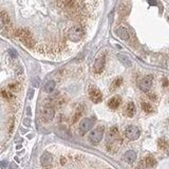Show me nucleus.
Wrapping results in <instances>:
<instances>
[{
    "label": "nucleus",
    "instance_id": "24",
    "mask_svg": "<svg viewBox=\"0 0 169 169\" xmlns=\"http://www.w3.org/2000/svg\"><path fill=\"white\" fill-rule=\"evenodd\" d=\"M3 27H4V21H3V17H0V31L2 30Z\"/></svg>",
    "mask_w": 169,
    "mask_h": 169
},
{
    "label": "nucleus",
    "instance_id": "17",
    "mask_svg": "<svg viewBox=\"0 0 169 169\" xmlns=\"http://www.w3.org/2000/svg\"><path fill=\"white\" fill-rule=\"evenodd\" d=\"M54 90H55V81H47L46 85H44V91L47 92V93H52Z\"/></svg>",
    "mask_w": 169,
    "mask_h": 169
},
{
    "label": "nucleus",
    "instance_id": "10",
    "mask_svg": "<svg viewBox=\"0 0 169 169\" xmlns=\"http://www.w3.org/2000/svg\"><path fill=\"white\" fill-rule=\"evenodd\" d=\"M104 67H105V56H100V58H97L95 60V64H94V71L95 73L100 74V73L103 72L104 70Z\"/></svg>",
    "mask_w": 169,
    "mask_h": 169
},
{
    "label": "nucleus",
    "instance_id": "26",
    "mask_svg": "<svg viewBox=\"0 0 169 169\" xmlns=\"http://www.w3.org/2000/svg\"><path fill=\"white\" fill-rule=\"evenodd\" d=\"M33 86L34 87H39V81L38 79H33Z\"/></svg>",
    "mask_w": 169,
    "mask_h": 169
},
{
    "label": "nucleus",
    "instance_id": "20",
    "mask_svg": "<svg viewBox=\"0 0 169 169\" xmlns=\"http://www.w3.org/2000/svg\"><path fill=\"white\" fill-rule=\"evenodd\" d=\"M145 165L146 167H152L155 165V160L152 158V156H147V158H145Z\"/></svg>",
    "mask_w": 169,
    "mask_h": 169
},
{
    "label": "nucleus",
    "instance_id": "16",
    "mask_svg": "<svg viewBox=\"0 0 169 169\" xmlns=\"http://www.w3.org/2000/svg\"><path fill=\"white\" fill-rule=\"evenodd\" d=\"M117 57H119V59L121 60V62L125 65L126 67H131V66H132V62H131L130 58H129V57H128L127 55L119 54V55H117Z\"/></svg>",
    "mask_w": 169,
    "mask_h": 169
},
{
    "label": "nucleus",
    "instance_id": "23",
    "mask_svg": "<svg viewBox=\"0 0 169 169\" xmlns=\"http://www.w3.org/2000/svg\"><path fill=\"white\" fill-rule=\"evenodd\" d=\"M136 169H146V165H145V162L144 161H141L139 164V166Z\"/></svg>",
    "mask_w": 169,
    "mask_h": 169
},
{
    "label": "nucleus",
    "instance_id": "27",
    "mask_svg": "<svg viewBox=\"0 0 169 169\" xmlns=\"http://www.w3.org/2000/svg\"><path fill=\"white\" fill-rule=\"evenodd\" d=\"M10 54H11L13 57H16L17 56V53H16V51L15 50H10Z\"/></svg>",
    "mask_w": 169,
    "mask_h": 169
},
{
    "label": "nucleus",
    "instance_id": "6",
    "mask_svg": "<svg viewBox=\"0 0 169 169\" xmlns=\"http://www.w3.org/2000/svg\"><path fill=\"white\" fill-rule=\"evenodd\" d=\"M94 125V119H83L79 123V129L81 132H87L91 129Z\"/></svg>",
    "mask_w": 169,
    "mask_h": 169
},
{
    "label": "nucleus",
    "instance_id": "5",
    "mask_svg": "<svg viewBox=\"0 0 169 169\" xmlns=\"http://www.w3.org/2000/svg\"><path fill=\"white\" fill-rule=\"evenodd\" d=\"M40 162L44 169H51L53 164V155L50 152H43L40 158Z\"/></svg>",
    "mask_w": 169,
    "mask_h": 169
},
{
    "label": "nucleus",
    "instance_id": "18",
    "mask_svg": "<svg viewBox=\"0 0 169 169\" xmlns=\"http://www.w3.org/2000/svg\"><path fill=\"white\" fill-rule=\"evenodd\" d=\"M142 109L145 111V112H152L153 111V109H152V106L150 105L149 103H147V102H142Z\"/></svg>",
    "mask_w": 169,
    "mask_h": 169
},
{
    "label": "nucleus",
    "instance_id": "28",
    "mask_svg": "<svg viewBox=\"0 0 169 169\" xmlns=\"http://www.w3.org/2000/svg\"><path fill=\"white\" fill-rule=\"evenodd\" d=\"M148 3H149L150 6H156V2H155V1H149Z\"/></svg>",
    "mask_w": 169,
    "mask_h": 169
},
{
    "label": "nucleus",
    "instance_id": "21",
    "mask_svg": "<svg viewBox=\"0 0 169 169\" xmlns=\"http://www.w3.org/2000/svg\"><path fill=\"white\" fill-rule=\"evenodd\" d=\"M123 83V78L122 77H119L116 78L115 81H113V83H112V87H111V90H115L116 88H119L121 85Z\"/></svg>",
    "mask_w": 169,
    "mask_h": 169
},
{
    "label": "nucleus",
    "instance_id": "12",
    "mask_svg": "<svg viewBox=\"0 0 169 169\" xmlns=\"http://www.w3.org/2000/svg\"><path fill=\"white\" fill-rule=\"evenodd\" d=\"M115 33H116L117 36H119V38H122L123 40H128V38H129V33H128L127 29L123 28V27H119V29H116Z\"/></svg>",
    "mask_w": 169,
    "mask_h": 169
},
{
    "label": "nucleus",
    "instance_id": "15",
    "mask_svg": "<svg viewBox=\"0 0 169 169\" xmlns=\"http://www.w3.org/2000/svg\"><path fill=\"white\" fill-rule=\"evenodd\" d=\"M125 113L127 116L129 117H132L134 114H135V106L132 102L128 103V105L126 106V109H125Z\"/></svg>",
    "mask_w": 169,
    "mask_h": 169
},
{
    "label": "nucleus",
    "instance_id": "7",
    "mask_svg": "<svg viewBox=\"0 0 169 169\" xmlns=\"http://www.w3.org/2000/svg\"><path fill=\"white\" fill-rule=\"evenodd\" d=\"M152 83H153V76L152 75H148V76H146V77L141 81L140 88L144 92H147L148 90L151 88V86H152Z\"/></svg>",
    "mask_w": 169,
    "mask_h": 169
},
{
    "label": "nucleus",
    "instance_id": "14",
    "mask_svg": "<svg viewBox=\"0 0 169 169\" xmlns=\"http://www.w3.org/2000/svg\"><path fill=\"white\" fill-rule=\"evenodd\" d=\"M121 102H122L121 97L114 96V97H112V98L109 100L108 105H109V107H110L111 109H116V108H119V106L121 105Z\"/></svg>",
    "mask_w": 169,
    "mask_h": 169
},
{
    "label": "nucleus",
    "instance_id": "19",
    "mask_svg": "<svg viewBox=\"0 0 169 169\" xmlns=\"http://www.w3.org/2000/svg\"><path fill=\"white\" fill-rule=\"evenodd\" d=\"M0 167L1 169H16V165L14 164H8V162H1L0 163Z\"/></svg>",
    "mask_w": 169,
    "mask_h": 169
},
{
    "label": "nucleus",
    "instance_id": "3",
    "mask_svg": "<svg viewBox=\"0 0 169 169\" xmlns=\"http://www.w3.org/2000/svg\"><path fill=\"white\" fill-rule=\"evenodd\" d=\"M125 135L130 141H135L141 135V131L136 126H128L125 130Z\"/></svg>",
    "mask_w": 169,
    "mask_h": 169
},
{
    "label": "nucleus",
    "instance_id": "2",
    "mask_svg": "<svg viewBox=\"0 0 169 169\" xmlns=\"http://www.w3.org/2000/svg\"><path fill=\"white\" fill-rule=\"evenodd\" d=\"M104 131H105V128L102 127V126L95 128L94 130H92L91 132H90V134H89V139H90V141H91L93 144L100 143L104 136Z\"/></svg>",
    "mask_w": 169,
    "mask_h": 169
},
{
    "label": "nucleus",
    "instance_id": "9",
    "mask_svg": "<svg viewBox=\"0 0 169 169\" xmlns=\"http://www.w3.org/2000/svg\"><path fill=\"white\" fill-rule=\"evenodd\" d=\"M18 36L20 37V39H21L25 44H30L31 42H33V38H32V36H31L30 33H29L27 30L21 29V30L18 31Z\"/></svg>",
    "mask_w": 169,
    "mask_h": 169
},
{
    "label": "nucleus",
    "instance_id": "25",
    "mask_svg": "<svg viewBox=\"0 0 169 169\" xmlns=\"http://www.w3.org/2000/svg\"><path fill=\"white\" fill-rule=\"evenodd\" d=\"M23 124H25V126H31V119H25V122H23Z\"/></svg>",
    "mask_w": 169,
    "mask_h": 169
},
{
    "label": "nucleus",
    "instance_id": "11",
    "mask_svg": "<svg viewBox=\"0 0 169 169\" xmlns=\"http://www.w3.org/2000/svg\"><path fill=\"white\" fill-rule=\"evenodd\" d=\"M136 160V153L132 150H128L126 151L125 154H124V161L127 162L128 164H132L134 163Z\"/></svg>",
    "mask_w": 169,
    "mask_h": 169
},
{
    "label": "nucleus",
    "instance_id": "22",
    "mask_svg": "<svg viewBox=\"0 0 169 169\" xmlns=\"http://www.w3.org/2000/svg\"><path fill=\"white\" fill-rule=\"evenodd\" d=\"M168 142L166 141V140L164 139H160L158 140V147L161 148V149H166V148H168Z\"/></svg>",
    "mask_w": 169,
    "mask_h": 169
},
{
    "label": "nucleus",
    "instance_id": "30",
    "mask_svg": "<svg viewBox=\"0 0 169 169\" xmlns=\"http://www.w3.org/2000/svg\"><path fill=\"white\" fill-rule=\"evenodd\" d=\"M27 113H28L29 115L31 114V108H30V107H28V108H27Z\"/></svg>",
    "mask_w": 169,
    "mask_h": 169
},
{
    "label": "nucleus",
    "instance_id": "1",
    "mask_svg": "<svg viewBox=\"0 0 169 169\" xmlns=\"http://www.w3.org/2000/svg\"><path fill=\"white\" fill-rule=\"evenodd\" d=\"M83 34H85V31H83V28L81 25H74L70 29L68 37L71 41L77 42L83 37Z\"/></svg>",
    "mask_w": 169,
    "mask_h": 169
},
{
    "label": "nucleus",
    "instance_id": "8",
    "mask_svg": "<svg viewBox=\"0 0 169 169\" xmlns=\"http://www.w3.org/2000/svg\"><path fill=\"white\" fill-rule=\"evenodd\" d=\"M89 94H90V98H91V100L93 102V103L95 104H98L102 102V100H103V95H102V92L98 90V89L96 88H93L90 90V92H89Z\"/></svg>",
    "mask_w": 169,
    "mask_h": 169
},
{
    "label": "nucleus",
    "instance_id": "4",
    "mask_svg": "<svg viewBox=\"0 0 169 169\" xmlns=\"http://www.w3.org/2000/svg\"><path fill=\"white\" fill-rule=\"evenodd\" d=\"M54 115H55V111H54V108L50 105L46 106L41 112V119L42 121L46 123L51 122L53 119V117H54Z\"/></svg>",
    "mask_w": 169,
    "mask_h": 169
},
{
    "label": "nucleus",
    "instance_id": "29",
    "mask_svg": "<svg viewBox=\"0 0 169 169\" xmlns=\"http://www.w3.org/2000/svg\"><path fill=\"white\" fill-rule=\"evenodd\" d=\"M33 93H34L33 90H30V95H29V97H30V98H32V97H33Z\"/></svg>",
    "mask_w": 169,
    "mask_h": 169
},
{
    "label": "nucleus",
    "instance_id": "13",
    "mask_svg": "<svg viewBox=\"0 0 169 169\" xmlns=\"http://www.w3.org/2000/svg\"><path fill=\"white\" fill-rule=\"evenodd\" d=\"M109 139L112 140V142H119V131L116 127H112L109 130Z\"/></svg>",
    "mask_w": 169,
    "mask_h": 169
}]
</instances>
